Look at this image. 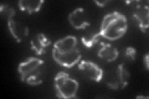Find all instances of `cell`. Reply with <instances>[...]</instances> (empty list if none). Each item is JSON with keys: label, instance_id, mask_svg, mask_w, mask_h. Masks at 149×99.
<instances>
[{"label": "cell", "instance_id": "cell-8", "mask_svg": "<svg viewBox=\"0 0 149 99\" xmlns=\"http://www.w3.org/2000/svg\"><path fill=\"white\" fill-rule=\"evenodd\" d=\"M76 46H77V37L68 35L66 37H63V39H60L58 41H56L54 45V50H56L60 53H65L74 50Z\"/></svg>", "mask_w": 149, "mask_h": 99}, {"label": "cell", "instance_id": "cell-2", "mask_svg": "<svg viewBox=\"0 0 149 99\" xmlns=\"http://www.w3.org/2000/svg\"><path fill=\"white\" fill-rule=\"evenodd\" d=\"M54 84H55V92L57 98L71 99L77 97L80 84H78L76 79L70 77L66 72H58L56 74Z\"/></svg>", "mask_w": 149, "mask_h": 99}, {"label": "cell", "instance_id": "cell-18", "mask_svg": "<svg viewBox=\"0 0 149 99\" xmlns=\"http://www.w3.org/2000/svg\"><path fill=\"white\" fill-rule=\"evenodd\" d=\"M107 84H108V87H109L111 89H113V91H119V89H122V86H120L118 78L116 79V81H109Z\"/></svg>", "mask_w": 149, "mask_h": 99}, {"label": "cell", "instance_id": "cell-20", "mask_svg": "<svg viewBox=\"0 0 149 99\" xmlns=\"http://www.w3.org/2000/svg\"><path fill=\"white\" fill-rule=\"evenodd\" d=\"M143 62H144V66H146V69L148 71V69H149V55H148V53H147L146 56H144Z\"/></svg>", "mask_w": 149, "mask_h": 99}, {"label": "cell", "instance_id": "cell-9", "mask_svg": "<svg viewBox=\"0 0 149 99\" xmlns=\"http://www.w3.org/2000/svg\"><path fill=\"white\" fill-rule=\"evenodd\" d=\"M118 50L109 44H102L101 48L98 50V57L107 61V62H113L118 58Z\"/></svg>", "mask_w": 149, "mask_h": 99}, {"label": "cell", "instance_id": "cell-16", "mask_svg": "<svg viewBox=\"0 0 149 99\" xmlns=\"http://www.w3.org/2000/svg\"><path fill=\"white\" fill-rule=\"evenodd\" d=\"M0 11H1L3 16L6 17V20L13 19L14 15H15V10H14L10 5H8V4H1V6H0Z\"/></svg>", "mask_w": 149, "mask_h": 99}, {"label": "cell", "instance_id": "cell-5", "mask_svg": "<svg viewBox=\"0 0 149 99\" xmlns=\"http://www.w3.org/2000/svg\"><path fill=\"white\" fill-rule=\"evenodd\" d=\"M133 17L137 21L139 29L142 32H147L148 26H149V9H148V3L139 1L137 3V6L133 11Z\"/></svg>", "mask_w": 149, "mask_h": 99}, {"label": "cell", "instance_id": "cell-19", "mask_svg": "<svg viewBox=\"0 0 149 99\" xmlns=\"http://www.w3.org/2000/svg\"><path fill=\"white\" fill-rule=\"evenodd\" d=\"M111 1H109V0H106V1H98V0H95V4H96V5H98V6H106L107 5V4H109Z\"/></svg>", "mask_w": 149, "mask_h": 99}, {"label": "cell", "instance_id": "cell-12", "mask_svg": "<svg viewBox=\"0 0 149 99\" xmlns=\"http://www.w3.org/2000/svg\"><path fill=\"white\" fill-rule=\"evenodd\" d=\"M42 4H44V0H20L19 1V8L24 12L34 14L40 11Z\"/></svg>", "mask_w": 149, "mask_h": 99}, {"label": "cell", "instance_id": "cell-6", "mask_svg": "<svg viewBox=\"0 0 149 99\" xmlns=\"http://www.w3.org/2000/svg\"><path fill=\"white\" fill-rule=\"evenodd\" d=\"M68 22L76 30H85L87 27H90V21H88L83 8H76L73 11L70 12Z\"/></svg>", "mask_w": 149, "mask_h": 99}, {"label": "cell", "instance_id": "cell-17", "mask_svg": "<svg viewBox=\"0 0 149 99\" xmlns=\"http://www.w3.org/2000/svg\"><path fill=\"white\" fill-rule=\"evenodd\" d=\"M125 57L127 58H129L130 61H136V56H137V51H136V48L134 47H132V46H129V47H127V50H125Z\"/></svg>", "mask_w": 149, "mask_h": 99}, {"label": "cell", "instance_id": "cell-1", "mask_svg": "<svg viewBox=\"0 0 149 99\" xmlns=\"http://www.w3.org/2000/svg\"><path fill=\"white\" fill-rule=\"evenodd\" d=\"M128 29V20L123 14L118 11L109 12L104 15L101 22L100 35L109 41H117L123 37Z\"/></svg>", "mask_w": 149, "mask_h": 99}, {"label": "cell", "instance_id": "cell-4", "mask_svg": "<svg viewBox=\"0 0 149 99\" xmlns=\"http://www.w3.org/2000/svg\"><path fill=\"white\" fill-rule=\"evenodd\" d=\"M78 69L85 74V77H87L90 81L93 82H101L103 78V69H102L98 64L91 62V61L81 60L78 62Z\"/></svg>", "mask_w": 149, "mask_h": 99}, {"label": "cell", "instance_id": "cell-15", "mask_svg": "<svg viewBox=\"0 0 149 99\" xmlns=\"http://www.w3.org/2000/svg\"><path fill=\"white\" fill-rule=\"evenodd\" d=\"M117 78H118V81L120 83V86H122V88L128 86V82H129V78H130V73H129V71L125 68V66L123 63H120L117 67Z\"/></svg>", "mask_w": 149, "mask_h": 99}, {"label": "cell", "instance_id": "cell-14", "mask_svg": "<svg viewBox=\"0 0 149 99\" xmlns=\"http://www.w3.org/2000/svg\"><path fill=\"white\" fill-rule=\"evenodd\" d=\"M100 37H101V35H100V31L97 32H93V31H90L88 30L85 35L82 36V44L85 45L86 47H88V48H91V47H93L95 46L97 42H100Z\"/></svg>", "mask_w": 149, "mask_h": 99}, {"label": "cell", "instance_id": "cell-7", "mask_svg": "<svg viewBox=\"0 0 149 99\" xmlns=\"http://www.w3.org/2000/svg\"><path fill=\"white\" fill-rule=\"evenodd\" d=\"M8 27H9V31H10L11 36L14 37V40L17 44L21 42L24 37L29 35V27L24 25V24L19 22L17 20H14V17L8 20Z\"/></svg>", "mask_w": 149, "mask_h": 99}, {"label": "cell", "instance_id": "cell-11", "mask_svg": "<svg viewBox=\"0 0 149 99\" xmlns=\"http://www.w3.org/2000/svg\"><path fill=\"white\" fill-rule=\"evenodd\" d=\"M44 64V61L40 60V58H35V57H29L26 58L24 62H21L19 64V74L22 76V74H25L27 72H30V71H34L36 68H40L41 66Z\"/></svg>", "mask_w": 149, "mask_h": 99}, {"label": "cell", "instance_id": "cell-13", "mask_svg": "<svg viewBox=\"0 0 149 99\" xmlns=\"http://www.w3.org/2000/svg\"><path fill=\"white\" fill-rule=\"evenodd\" d=\"M20 78H21V82L27 83V84H30V86H39V84L42 83V74H41L40 68L30 71V72L20 76Z\"/></svg>", "mask_w": 149, "mask_h": 99}, {"label": "cell", "instance_id": "cell-10", "mask_svg": "<svg viewBox=\"0 0 149 99\" xmlns=\"http://www.w3.org/2000/svg\"><path fill=\"white\" fill-rule=\"evenodd\" d=\"M50 45H51V41L44 34H41V32H39L36 35L35 40L31 41V48L37 55H44L46 52V47H49Z\"/></svg>", "mask_w": 149, "mask_h": 99}, {"label": "cell", "instance_id": "cell-3", "mask_svg": "<svg viewBox=\"0 0 149 99\" xmlns=\"http://www.w3.org/2000/svg\"><path fill=\"white\" fill-rule=\"evenodd\" d=\"M52 58L56 63H58L62 67L71 68L81 61V52L77 48L65 53H60L56 50H52Z\"/></svg>", "mask_w": 149, "mask_h": 99}]
</instances>
